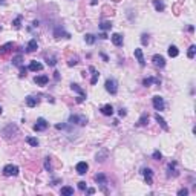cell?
I'll use <instances>...</instances> for the list:
<instances>
[{
  "label": "cell",
  "mask_w": 196,
  "mask_h": 196,
  "mask_svg": "<svg viewBox=\"0 0 196 196\" xmlns=\"http://www.w3.org/2000/svg\"><path fill=\"white\" fill-rule=\"evenodd\" d=\"M18 133V127L14 124V122H9V124H6L3 129H2V132H0V135H2L5 139H12V138H15V135Z\"/></svg>",
  "instance_id": "1"
},
{
  "label": "cell",
  "mask_w": 196,
  "mask_h": 196,
  "mask_svg": "<svg viewBox=\"0 0 196 196\" xmlns=\"http://www.w3.org/2000/svg\"><path fill=\"white\" fill-rule=\"evenodd\" d=\"M2 172H3L5 176H17L18 172H20V168H18L15 164H6V165L3 167Z\"/></svg>",
  "instance_id": "2"
},
{
  "label": "cell",
  "mask_w": 196,
  "mask_h": 196,
  "mask_svg": "<svg viewBox=\"0 0 196 196\" xmlns=\"http://www.w3.org/2000/svg\"><path fill=\"white\" fill-rule=\"evenodd\" d=\"M152 104H153V109H155V110H158V112H161V110H164V109H165L164 98H162V96H159V95H155V96L152 98Z\"/></svg>",
  "instance_id": "3"
},
{
  "label": "cell",
  "mask_w": 196,
  "mask_h": 196,
  "mask_svg": "<svg viewBox=\"0 0 196 196\" xmlns=\"http://www.w3.org/2000/svg\"><path fill=\"white\" fill-rule=\"evenodd\" d=\"M70 124H78V126H86L87 124V118L84 115H70L69 116Z\"/></svg>",
  "instance_id": "4"
},
{
  "label": "cell",
  "mask_w": 196,
  "mask_h": 196,
  "mask_svg": "<svg viewBox=\"0 0 196 196\" xmlns=\"http://www.w3.org/2000/svg\"><path fill=\"white\" fill-rule=\"evenodd\" d=\"M104 87L110 95H116V92H118V84H116V81L113 78H107L106 83H104Z\"/></svg>",
  "instance_id": "5"
},
{
  "label": "cell",
  "mask_w": 196,
  "mask_h": 196,
  "mask_svg": "<svg viewBox=\"0 0 196 196\" xmlns=\"http://www.w3.org/2000/svg\"><path fill=\"white\" fill-rule=\"evenodd\" d=\"M49 127V122L44 119V118H38L37 121H35V124H34V132H44L46 129Z\"/></svg>",
  "instance_id": "6"
},
{
  "label": "cell",
  "mask_w": 196,
  "mask_h": 196,
  "mask_svg": "<svg viewBox=\"0 0 196 196\" xmlns=\"http://www.w3.org/2000/svg\"><path fill=\"white\" fill-rule=\"evenodd\" d=\"M141 173H142V176H144L147 185H152V184H153V179H152V176H153V170H152V168L145 167V168L141 170Z\"/></svg>",
  "instance_id": "7"
},
{
  "label": "cell",
  "mask_w": 196,
  "mask_h": 196,
  "mask_svg": "<svg viewBox=\"0 0 196 196\" xmlns=\"http://www.w3.org/2000/svg\"><path fill=\"white\" fill-rule=\"evenodd\" d=\"M152 63H153V66H155V67L162 69V67L165 66V58H164L161 54H155V55L152 57Z\"/></svg>",
  "instance_id": "8"
},
{
  "label": "cell",
  "mask_w": 196,
  "mask_h": 196,
  "mask_svg": "<svg viewBox=\"0 0 196 196\" xmlns=\"http://www.w3.org/2000/svg\"><path fill=\"white\" fill-rule=\"evenodd\" d=\"M87 170H89V164H87L86 161H80V162L75 165V172H77L78 175H86Z\"/></svg>",
  "instance_id": "9"
},
{
  "label": "cell",
  "mask_w": 196,
  "mask_h": 196,
  "mask_svg": "<svg viewBox=\"0 0 196 196\" xmlns=\"http://www.w3.org/2000/svg\"><path fill=\"white\" fill-rule=\"evenodd\" d=\"M54 37H55V38H70V34L66 32V31L63 29V26H57V28L54 29Z\"/></svg>",
  "instance_id": "10"
},
{
  "label": "cell",
  "mask_w": 196,
  "mask_h": 196,
  "mask_svg": "<svg viewBox=\"0 0 196 196\" xmlns=\"http://www.w3.org/2000/svg\"><path fill=\"white\" fill-rule=\"evenodd\" d=\"M167 176H178L179 175V172L176 170V161H172V162H168V165H167Z\"/></svg>",
  "instance_id": "11"
},
{
  "label": "cell",
  "mask_w": 196,
  "mask_h": 196,
  "mask_svg": "<svg viewBox=\"0 0 196 196\" xmlns=\"http://www.w3.org/2000/svg\"><path fill=\"white\" fill-rule=\"evenodd\" d=\"M152 84L161 86V80H159V78H155V77H145V78L142 80V86H145V87H149V86H152Z\"/></svg>",
  "instance_id": "12"
},
{
  "label": "cell",
  "mask_w": 196,
  "mask_h": 196,
  "mask_svg": "<svg viewBox=\"0 0 196 196\" xmlns=\"http://www.w3.org/2000/svg\"><path fill=\"white\" fill-rule=\"evenodd\" d=\"M133 54H135V58H136V61L139 63V66H141V67H144V66H145V60H144V54H142V49L136 47Z\"/></svg>",
  "instance_id": "13"
},
{
  "label": "cell",
  "mask_w": 196,
  "mask_h": 196,
  "mask_svg": "<svg viewBox=\"0 0 196 196\" xmlns=\"http://www.w3.org/2000/svg\"><path fill=\"white\" fill-rule=\"evenodd\" d=\"M12 47H14V43L12 41H8V43H5V44H2L0 46V55H6V54H9L11 51H12Z\"/></svg>",
  "instance_id": "14"
},
{
  "label": "cell",
  "mask_w": 196,
  "mask_h": 196,
  "mask_svg": "<svg viewBox=\"0 0 196 196\" xmlns=\"http://www.w3.org/2000/svg\"><path fill=\"white\" fill-rule=\"evenodd\" d=\"M110 40H112V43L115 44V46H122V43H124V37H122L119 32H115V34H112V37H110Z\"/></svg>",
  "instance_id": "15"
},
{
  "label": "cell",
  "mask_w": 196,
  "mask_h": 196,
  "mask_svg": "<svg viewBox=\"0 0 196 196\" xmlns=\"http://www.w3.org/2000/svg\"><path fill=\"white\" fill-rule=\"evenodd\" d=\"M89 72H92V78H90V84L95 86L98 83V78H100V72H98L93 66H89Z\"/></svg>",
  "instance_id": "16"
},
{
  "label": "cell",
  "mask_w": 196,
  "mask_h": 196,
  "mask_svg": "<svg viewBox=\"0 0 196 196\" xmlns=\"http://www.w3.org/2000/svg\"><path fill=\"white\" fill-rule=\"evenodd\" d=\"M24 103H26L28 107H35L38 104V98L34 96V95H28L26 98H24Z\"/></svg>",
  "instance_id": "17"
},
{
  "label": "cell",
  "mask_w": 196,
  "mask_h": 196,
  "mask_svg": "<svg viewBox=\"0 0 196 196\" xmlns=\"http://www.w3.org/2000/svg\"><path fill=\"white\" fill-rule=\"evenodd\" d=\"M34 81H35V84L37 86H46L47 83H49V77L47 75H37L35 78H34Z\"/></svg>",
  "instance_id": "18"
},
{
  "label": "cell",
  "mask_w": 196,
  "mask_h": 196,
  "mask_svg": "<svg viewBox=\"0 0 196 196\" xmlns=\"http://www.w3.org/2000/svg\"><path fill=\"white\" fill-rule=\"evenodd\" d=\"M38 49V43H37V40L35 38H32V40H29L28 41V44H26V52H35Z\"/></svg>",
  "instance_id": "19"
},
{
  "label": "cell",
  "mask_w": 196,
  "mask_h": 196,
  "mask_svg": "<svg viewBox=\"0 0 196 196\" xmlns=\"http://www.w3.org/2000/svg\"><path fill=\"white\" fill-rule=\"evenodd\" d=\"M100 112L104 116H112L113 115V107H112V104H104V106L100 107Z\"/></svg>",
  "instance_id": "20"
},
{
  "label": "cell",
  "mask_w": 196,
  "mask_h": 196,
  "mask_svg": "<svg viewBox=\"0 0 196 196\" xmlns=\"http://www.w3.org/2000/svg\"><path fill=\"white\" fill-rule=\"evenodd\" d=\"M93 179H95L96 184H100L101 187H104V185L107 184V178H106V175H103V173H96Z\"/></svg>",
  "instance_id": "21"
},
{
  "label": "cell",
  "mask_w": 196,
  "mask_h": 196,
  "mask_svg": "<svg viewBox=\"0 0 196 196\" xmlns=\"http://www.w3.org/2000/svg\"><path fill=\"white\" fill-rule=\"evenodd\" d=\"M167 54H168V57L175 58V57H178V55H179V49H178L175 44H170V46H168V49H167Z\"/></svg>",
  "instance_id": "22"
},
{
  "label": "cell",
  "mask_w": 196,
  "mask_h": 196,
  "mask_svg": "<svg viewBox=\"0 0 196 196\" xmlns=\"http://www.w3.org/2000/svg\"><path fill=\"white\" fill-rule=\"evenodd\" d=\"M70 89H72V90H75V92H77V93H78L80 96H83V98H84V100L87 98L86 92H84V90H83V89L80 87V84H77V83H72V84H70Z\"/></svg>",
  "instance_id": "23"
},
{
  "label": "cell",
  "mask_w": 196,
  "mask_h": 196,
  "mask_svg": "<svg viewBox=\"0 0 196 196\" xmlns=\"http://www.w3.org/2000/svg\"><path fill=\"white\" fill-rule=\"evenodd\" d=\"M155 119H156V122H158V124L162 127V130H165V132H168V126H167V122H165V119L159 115V113H156L155 115Z\"/></svg>",
  "instance_id": "24"
},
{
  "label": "cell",
  "mask_w": 196,
  "mask_h": 196,
  "mask_svg": "<svg viewBox=\"0 0 196 196\" xmlns=\"http://www.w3.org/2000/svg\"><path fill=\"white\" fill-rule=\"evenodd\" d=\"M28 69H29V70H32V72H38V70H41V69H43V64H41L40 61H35V60H34V61H31V63H29V67H28Z\"/></svg>",
  "instance_id": "25"
},
{
  "label": "cell",
  "mask_w": 196,
  "mask_h": 196,
  "mask_svg": "<svg viewBox=\"0 0 196 196\" xmlns=\"http://www.w3.org/2000/svg\"><path fill=\"white\" fill-rule=\"evenodd\" d=\"M153 6H155L156 12H164V9H165V5L162 0H153Z\"/></svg>",
  "instance_id": "26"
},
{
  "label": "cell",
  "mask_w": 196,
  "mask_h": 196,
  "mask_svg": "<svg viewBox=\"0 0 196 196\" xmlns=\"http://www.w3.org/2000/svg\"><path fill=\"white\" fill-rule=\"evenodd\" d=\"M107 155H109V153H107V150H106V149H103L100 153H96V156H95V158H96V162H103V161H106Z\"/></svg>",
  "instance_id": "27"
},
{
  "label": "cell",
  "mask_w": 196,
  "mask_h": 196,
  "mask_svg": "<svg viewBox=\"0 0 196 196\" xmlns=\"http://www.w3.org/2000/svg\"><path fill=\"white\" fill-rule=\"evenodd\" d=\"M60 193H61V196H72L74 194V188L69 187V185H64V187H61Z\"/></svg>",
  "instance_id": "28"
},
{
  "label": "cell",
  "mask_w": 196,
  "mask_h": 196,
  "mask_svg": "<svg viewBox=\"0 0 196 196\" xmlns=\"http://www.w3.org/2000/svg\"><path fill=\"white\" fill-rule=\"evenodd\" d=\"M147 122H149V113L145 112V113H142V115L139 116V119H138L136 124H138V126H145Z\"/></svg>",
  "instance_id": "29"
},
{
  "label": "cell",
  "mask_w": 196,
  "mask_h": 196,
  "mask_svg": "<svg viewBox=\"0 0 196 196\" xmlns=\"http://www.w3.org/2000/svg\"><path fill=\"white\" fill-rule=\"evenodd\" d=\"M100 29H101V31H109V29H112V21H110V20H103V21L100 23Z\"/></svg>",
  "instance_id": "30"
},
{
  "label": "cell",
  "mask_w": 196,
  "mask_h": 196,
  "mask_svg": "<svg viewBox=\"0 0 196 196\" xmlns=\"http://www.w3.org/2000/svg\"><path fill=\"white\" fill-rule=\"evenodd\" d=\"M21 20H23V15H17V17L12 20V28H14V29H20V28H21Z\"/></svg>",
  "instance_id": "31"
},
{
  "label": "cell",
  "mask_w": 196,
  "mask_h": 196,
  "mask_svg": "<svg viewBox=\"0 0 196 196\" xmlns=\"http://www.w3.org/2000/svg\"><path fill=\"white\" fill-rule=\"evenodd\" d=\"M84 41H86L89 46H92V44L95 43V35H93V34H86V35H84Z\"/></svg>",
  "instance_id": "32"
},
{
  "label": "cell",
  "mask_w": 196,
  "mask_h": 196,
  "mask_svg": "<svg viewBox=\"0 0 196 196\" xmlns=\"http://www.w3.org/2000/svg\"><path fill=\"white\" fill-rule=\"evenodd\" d=\"M21 61H23V55L18 54L12 58V66H21Z\"/></svg>",
  "instance_id": "33"
},
{
  "label": "cell",
  "mask_w": 196,
  "mask_h": 196,
  "mask_svg": "<svg viewBox=\"0 0 196 196\" xmlns=\"http://www.w3.org/2000/svg\"><path fill=\"white\" fill-rule=\"evenodd\" d=\"M26 142L29 144V145H32V147H37L40 142H38V139L37 138H34V136H26Z\"/></svg>",
  "instance_id": "34"
},
{
  "label": "cell",
  "mask_w": 196,
  "mask_h": 196,
  "mask_svg": "<svg viewBox=\"0 0 196 196\" xmlns=\"http://www.w3.org/2000/svg\"><path fill=\"white\" fill-rule=\"evenodd\" d=\"M46 64H47V66H55V64H57V57H55V55L46 57Z\"/></svg>",
  "instance_id": "35"
},
{
  "label": "cell",
  "mask_w": 196,
  "mask_h": 196,
  "mask_svg": "<svg viewBox=\"0 0 196 196\" xmlns=\"http://www.w3.org/2000/svg\"><path fill=\"white\" fill-rule=\"evenodd\" d=\"M194 54H196V46H194V44H191V46L188 47V52H187V57H188L190 60H193V58H194Z\"/></svg>",
  "instance_id": "36"
},
{
  "label": "cell",
  "mask_w": 196,
  "mask_h": 196,
  "mask_svg": "<svg viewBox=\"0 0 196 196\" xmlns=\"http://www.w3.org/2000/svg\"><path fill=\"white\" fill-rule=\"evenodd\" d=\"M44 168L47 170V172H52L54 168H52V165H51V158H44Z\"/></svg>",
  "instance_id": "37"
},
{
  "label": "cell",
  "mask_w": 196,
  "mask_h": 196,
  "mask_svg": "<svg viewBox=\"0 0 196 196\" xmlns=\"http://www.w3.org/2000/svg\"><path fill=\"white\" fill-rule=\"evenodd\" d=\"M20 67V74H18V77L20 78H23V77H26V72H28V67H24L23 64L21 66H18Z\"/></svg>",
  "instance_id": "38"
},
{
  "label": "cell",
  "mask_w": 196,
  "mask_h": 196,
  "mask_svg": "<svg viewBox=\"0 0 196 196\" xmlns=\"http://www.w3.org/2000/svg\"><path fill=\"white\" fill-rule=\"evenodd\" d=\"M75 64H78V57H70L69 58V61H67V66H75Z\"/></svg>",
  "instance_id": "39"
},
{
  "label": "cell",
  "mask_w": 196,
  "mask_h": 196,
  "mask_svg": "<svg viewBox=\"0 0 196 196\" xmlns=\"http://www.w3.org/2000/svg\"><path fill=\"white\" fill-rule=\"evenodd\" d=\"M141 43H142V46L149 44V34H142L141 35Z\"/></svg>",
  "instance_id": "40"
},
{
  "label": "cell",
  "mask_w": 196,
  "mask_h": 196,
  "mask_svg": "<svg viewBox=\"0 0 196 196\" xmlns=\"http://www.w3.org/2000/svg\"><path fill=\"white\" fill-rule=\"evenodd\" d=\"M152 156H153V159H155V161H161V159H162V153H161L159 150H155Z\"/></svg>",
  "instance_id": "41"
},
{
  "label": "cell",
  "mask_w": 196,
  "mask_h": 196,
  "mask_svg": "<svg viewBox=\"0 0 196 196\" xmlns=\"http://www.w3.org/2000/svg\"><path fill=\"white\" fill-rule=\"evenodd\" d=\"M103 14H110V15H113V14H115V11H113V8L103 6Z\"/></svg>",
  "instance_id": "42"
},
{
  "label": "cell",
  "mask_w": 196,
  "mask_h": 196,
  "mask_svg": "<svg viewBox=\"0 0 196 196\" xmlns=\"http://www.w3.org/2000/svg\"><path fill=\"white\" fill-rule=\"evenodd\" d=\"M78 188H80V190H86V188H87V184H86L84 181H80V182H78Z\"/></svg>",
  "instance_id": "43"
},
{
  "label": "cell",
  "mask_w": 196,
  "mask_h": 196,
  "mask_svg": "<svg viewBox=\"0 0 196 196\" xmlns=\"http://www.w3.org/2000/svg\"><path fill=\"white\" fill-rule=\"evenodd\" d=\"M178 194H179V196H187V194H188V188H181V190L178 191Z\"/></svg>",
  "instance_id": "44"
},
{
  "label": "cell",
  "mask_w": 196,
  "mask_h": 196,
  "mask_svg": "<svg viewBox=\"0 0 196 196\" xmlns=\"http://www.w3.org/2000/svg\"><path fill=\"white\" fill-rule=\"evenodd\" d=\"M54 80H55V81H58V80H60V72H58V70H55V72H54Z\"/></svg>",
  "instance_id": "45"
},
{
  "label": "cell",
  "mask_w": 196,
  "mask_h": 196,
  "mask_svg": "<svg viewBox=\"0 0 196 196\" xmlns=\"http://www.w3.org/2000/svg\"><path fill=\"white\" fill-rule=\"evenodd\" d=\"M126 115H127L126 109H122V107H121V109H119V116H126Z\"/></svg>",
  "instance_id": "46"
},
{
  "label": "cell",
  "mask_w": 196,
  "mask_h": 196,
  "mask_svg": "<svg viewBox=\"0 0 196 196\" xmlns=\"http://www.w3.org/2000/svg\"><path fill=\"white\" fill-rule=\"evenodd\" d=\"M55 129H58V130H63V129H66V124H57V126H55Z\"/></svg>",
  "instance_id": "47"
},
{
  "label": "cell",
  "mask_w": 196,
  "mask_h": 196,
  "mask_svg": "<svg viewBox=\"0 0 196 196\" xmlns=\"http://www.w3.org/2000/svg\"><path fill=\"white\" fill-rule=\"evenodd\" d=\"M100 55H101V58H103V61H109V57H107L106 54H103V52H101Z\"/></svg>",
  "instance_id": "48"
},
{
  "label": "cell",
  "mask_w": 196,
  "mask_h": 196,
  "mask_svg": "<svg viewBox=\"0 0 196 196\" xmlns=\"http://www.w3.org/2000/svg\"><path fill=\"white\" fill-rule=\"evenodd\" d=\"M86 193H87V194H93V193H95V188H86Z\"/></svg>",
  "instance_id": "49"
},
{
  "label": "cell",
  "mask_w": 196,
  "mask_h": 196,
  "mask_svg": "<svg viewBox=\"0 0 196 196\" xmlns=\"http://www.w3.org/2000/svg\"><path fill=\"white\" fill-rule=\"evenodd\" d=\"M98 37H100V38H103V40H106V38H107V34H106V32H101V34L98 35Z\"/></svg>",
  "instance_id": "50"
},
{
  "label": "cell",
  "mask_w": 196,
  "mask_h": 196,
  "mask_svg": "<svg viewBox=\"0 0 196 196\" xmlns=\"http://www.w3.org/2000/svg\"><path fill=\"white\" fill-rule=\"evenodd\" d=\"M38 24H40V21H38V20H34V21H32V26H34V28H37Z\"/></svg>",
  "instance_id": "51"
},
{
  "label": "cell",
  "mask_w": 196,
  "mask_h": 196,
  "mask_svg": "<svg viewBox=\"0 0 196 196\" xmlns=\"http://www.w3.org/2000/svg\"><path fill=\"white\" fill-rule=\"evenodd\" d=\"M187 29H188V32H193V31H194V28H193V26H191V24H190V26H188V28H187Z\"/></svg>",
  "instance_id": "52"
},
{
  "label": "cell",
  "mask_w": 196,
  "mask_h": 196,
  "mask_svg": "<svg viewBox=\"0 0 196 196\" xmlns=\"http://www.w3.org/2000/svg\"><path fill=\"white\" fill-rule=\"evenodd\" d=\"M90 5H92V6H95V5H96V0H90Z\"/></svg>",
  "instance_id": "53"
},
{
  "label": "cell",
  "mask_w": 196,
  "mask_h": 196,
  "mask_svg": "<svg viewBox=\"0 0 196 196\" xmlns=\"http://www.w3.org/2000/svg\"><path fill=\"white\" fill-rule=\"evenodd\" d=\"M2 110H3V109H2V106H0V113H2Z\"/></svg>",
  "instance_id": "54"
},
{
  "label": "cell",
  "mask_w": 196,
  "mask_h": 196,
  "mask_svg": "<svg viewBox=\"0 0 196 196\" xmlns=\"http://www.w3.org/2000/svg\"><path fill=\"white\" fill-rule=\"evenodd\" d=\"M113 2H119V0H113Z\"/></svg>",
  "instance_id": "55"
}]
</instances>
